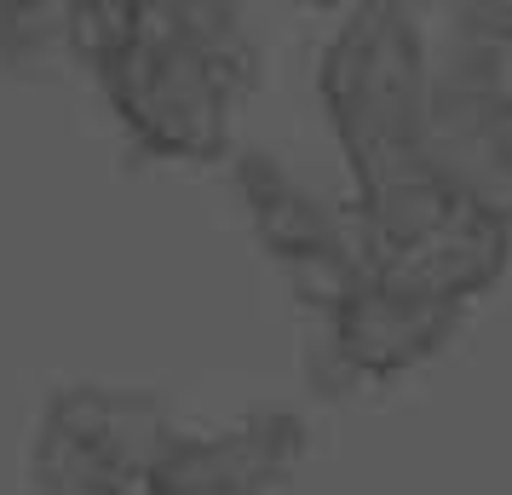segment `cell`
Masks as SVG:
<instances>
[{
    "instance_id": "obj_1",
    "label": "cell",
    "mask_w": 512,
    "mask_h": 495,
    "mask_svg": "<svg viewBox=\"0 0 512 495\" xmlns=\"http://www.w3.org/2000/svg\"><path fill=\"white\" fill-rule=\"evenodd\" d=\"M162 409L139 392L64 386L35 432V490L47 495H127L167 449Z\"/></svg>"
},
{
    "instance_id": "obj_2",
    "label": "cell",
    "mask_w": 512,
    "mask_h": 495,
    "mask_svg": "<svg viewBox=\"0 0 512 495\" xmlns=\"http://www.w3.org/2000/svg\"><path fill=\"white\" fill-rule=\"evenodd\" d=\"M259 449L248 444H185L167 438V449L150 461L139 484L150 495H259Z\"/></svg>"
},
{
    "instance_id": "obj_3",
    "label": "cell",
    "mask_w": 512,
    "mask_h": 495,
    "mask_svg": "<svg viewBox=\"0 0 512 495\" xmlns=\"http://www.w3.org/2000/svg\"><path fill=\"white\" fill-rule=\"evenodd\" d=\"M29 495H47V490H29Z\"/></svg>"
}]
</instances>
